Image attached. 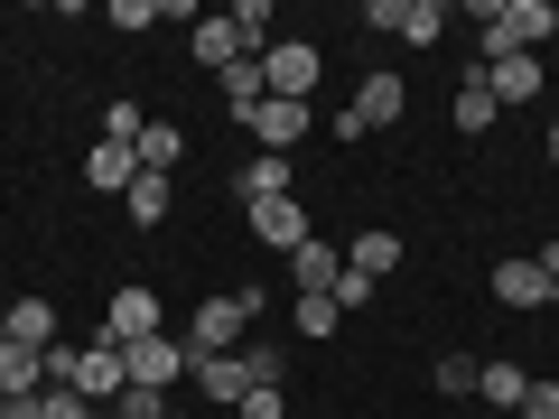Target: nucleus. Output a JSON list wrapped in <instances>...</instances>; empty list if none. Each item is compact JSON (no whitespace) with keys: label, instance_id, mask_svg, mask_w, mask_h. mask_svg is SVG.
<instances>
[{"label":"nucleus","instance_id":"f3484780","mask_svg":"<svg viewBox=\"0 0 559 419\" xmlns=\"http://www.w3.org/2000/svg\"><path fill=\"white\" fill-rule=\"evenodd\" d=\"M485 84H495V103H532L540 94V57H485Z\"/></svg>","mask_w":559,"mask_h":419},{"label":"nucleus","instance_id":"4468645a","mask_svg":"<svg viewBox=\"0 0 559 419\" xmlns=\"http://www.w3.org/2000/svg\"><path fill=\"white\" fill-rule=\"evenodd\" d=\"M131 178H140V149H112V140H94L84 187H103V196H131Z\"/></svg>","mask_w":559,"mask_h":419},{"label":"nucleus","instance_id":"393cba45","mask_svg":"<svg viewBox=\"0 0 559 419\" xmlns=\"http://www.w3.org/2000/svg\"><path fill=\"white\" fill-rule=\"evenodd\" d=\"M131 224H168V178H150V168L131 178Z\"/></svg>","mask_w":559,"mask_h":419},{"label":"nucleus","instance_id":"5701e85b","mask_svg":"<svg viewBox=\"0 0 559 419\" xmlns=\"http://www.w3.org/2000/svg\"><path fill=\"white\" fill-rule=\"evenodd\" d=\"M140 131H150L140 103H103V140H112V149H140Z\"/></svg>","mask_w":559,"mask_h":419},{"label":"nucleus","instance_id":"58836bf2","mask_svg":"<svg viewBox=\"0 0 559 419\" xmlns=\"http://www.w3.org/2000/svg\"><path fill=\"white\" fill-rule=\"evenodd\" d=\"M289 419H299V410H289Z\"/></svg>","mask_w":559,"mask_h":419},{"label":"nucleus","instance_id":"b1692460","mask_svg":"<svg viewBox=\"0 0 559 419\" xmlns=\"http://www.w3.org/2000/svg\"><path fill=\"white\" fill-rule=\"evenodd\" d=\"M261 94H271V84H261V57H242V65H224V103H234V112H252Z\"/></svg>","mask_w":559,"mask_h":419},{"label":"nucleus","instance_id":"9d476101","mask_svg":"<svg viewBox=\"0 0 559 419\" xmlns=\"http://www.w3.org/2000/svg\"><path fill=\"white\" fill-rule=\"evenodd\" d=\"M0 336H10V345H28V355L66 345V336H57V308H47V299H10V308H0Z\"/></svg>","mask_w":559,"mask_h":419},{"label":"nucleus","instance_id":"7c9ffc66","mask_svg":"<svg viewBox=\"0 0 559 419\" xmlns=\"http://www.w3.org/2000/svg\"><path fill=\"white\" fill-rule=\"evenodd\" d=\"M38 419H94V400H84V392H66V382H57V392H38Z\"/></svg>","mask_w":559,"mask_h":419},{"label":"nucleus","instance_id":"473e14b6","mask_svg":"<svg viewBox=\"0 0 559 419\" xmlns=\"http://www.w3.org/2000/svg\"><path fill=\"white\" fill-rule=\"evenodd\" d=\"M439 392H476V363H466V355H439Z\"/></svg>","mask_w":559,"mask_h":419},{"label":"nucleus","instance_id":"dca6fc26","mask_svg":"<svg viewBox=\"0 0 559 419\" xmlns=\"http://www.w3.org/2000/svg\"><path fill=\"white\" fill-rule=\"evenodd\" d=\"M345 271L392 279V271H401V234H382V224H373V234H355V242H345Z\"/></svg>","mask_w":559,"mask_h":419},{"label":"nucleus","instance_id":"39448f33","mask_svg":"<svg viewBox=\"0 0 559 419\" xmlns=\"http://www.w3.org/2000/svg\"><path fill=\"white\" fill-rule=\"evenodd\" d=\"M66 392H84V400H94V410H112V400L121 392H131V363H121V345H75V382H66Z\"/></svg>","mask_w":559,"mask_h":419},{"label":"nucleus","instance_id":"f03ea898","mask_svg":"<svg viewBox=\"0 0 559 419\" xmlns=\"http://www.w3.org/2000/svg\"><path fill=\"white\" fill-rule=\"evenodd\" d=\"M550 0H485V57H540Z\"/></svg>","mask_w":559,"mask_h":419},{"label":"nucleus","instance_id":"0eeeda50","mask_svg":"<svg viewBox=\"0 0 559 419\" xmlns=\"http://www.w3.org/2000/svg\"><path fill=\"white\" fill-rule=\"evenodd\" d=\"M121 363H131V392H159L168 400V382L187 373V345L178 336H140V345H121Z\"/></svg>","mask_w":559,"mask_h":419},{"label":"nucleus","instance_id":"2eb2a0df","mask_svg":"<svg viewBox=\"0 0 559 419\" xmlns=\"http://www.w3.org/2000/svg\"><path fill=\"white\" fill-rule=\"evenodd\" d=\"M495 112H503V103H495V84H485V65H466V84H457V131L485 140V131H495Z\"/></svg>","mask_w":559,"mask_h":419},{"label":"nucleus","instance_id":"f257e3e1","mask_svg":"<svg viewBox=\"0 0 559 419\" xmlns=\"http://www.w3.org/2000/svg\"><path fill=\"white\" fill-rule=\"evenodd\" d=\"M252 318H261V289H224V299H205L197 318H187V336H178V345H187V363H205V355H234Z\"/></svg>","mask_w":559,"mask_h":419},{"label":"nucleus","instance_id":"a211bd4d","mask_svg":"<svg viewBox=\"0 0 559 419\" xmlns=\"http://www.w3.org/2000/svg\"><path fill=\"white\" fill-rule=\"evenodd\" d=\"M234 196H242V205H271V196H289V159H271V149H261V159H242Z\"/></svg>","mask_w":559,"mask_h":419},{"label":"nucleus","instance_id":"9b49d317","mask_svg":"<svg viewBox=\"0 0 559 419\" xmlns=\"http://www.w3.org/2000/svg\"><path fill=\"white\" fill-rule=\"evenodd\" d=\"M495 299H503V308H550V271H540L532 252L495 261Z\"/></svg>","mask_w":559,"mask_h":419},{"label":"nucleus","instance_id":"72a5a7b5","mask_svg":"<svg viewBox=\"0 0 559 419\" xmlns=\"http://www.w3.org/2000/svg\"><path fill=\"white\" fill-rule=\"evenodd\" d=\"M522 419H559V382H532L522 392Z\"/></svg>","mask_w":559,"mask_h":419},{"label":"nucleus","instance_id":"ddd939ff","mask_svg":"<svg viewBox=\"0 0 559 419\" xmlns=\"http://www.w3.org/2000/svg\"><path fill=\"white\" fill-rule=\"evenodd\" d=\"M38 392H47V355L0 336V400H38Z\"/></svg>","mask_w":559,"mask_h":419},{"label":"nucleus","instance_id":"c756f323","mask_svg":"<svg viewBox=\"0 0 559 419\" xmlns=\"http://www.w3.org/2000/svg\"><path fill=\"white\" fill-rule=\"evenodd\" d=\"M373 289H382V279H364V271H336V289H326V299H336L345 318H355V308H373Z\"/></svg>","mask_w":559,"mask_h":419},{"label":"nucleus","instance_id":"c85d7f7f","mask_svg":"<svg viewBox=\"0 0 559 419\" xmlns=\"http://www.w3.org/2000/svg\"><path fill=\"white\" fill-rule=\"evenodd\" d=\"M234 410H242V419H289V392H280V382H252Z\"/></svg>","mask_w":559,"mask_h":419},{"label":"nucleus","instance_id":"2f4dec72","mask_svg":"<svg viewBox=\"0 0 559 419\" xmlns=\"http://www.w3.org/2000/svg\"><path fill=\"white\" fill-rule=\"evenodd\" d=\"M401 20H411V0H364V28H382V38H401Z\"/></svg>","mask_w":559,"mask_h":419},{"label":"nucleus","instance_id":"f704fd0d","mask_svg":"<svg viewBox=\"0 0 559 419\" xmlns=\"http://www.w3.org/2000/svg\"><path fill=\"white\" fill-rule=\"evenodd\" d=\"M532 261H540V271H550V308H559V242H540Z\"/></svg>","mask_w":559,"mask_h":419},{"label":"nucleus","instance_id":"aec40b11","mask_svg":"<svg viewBox=\"0 0 559 419\" xmlns=\"http://www.w3.org/2000/svg\"><path fill=\"white\" fill-rule=\"evenodd\" d=\"M178 159H187V131H178V121H150V131H140V168H150V178H168Z\"/></svg>","mask_w":559,"mask_h":419},{"label":"nucleus","instance_id":"a878e982","mask_svg":"<svg viewBox=\"0 0 559 419\" xmlns=\"http://www.w3.org/2000/svg\"><path fill=\"white\" fill-rule=\"evenodd\" d=\"M439 28H448V0H411V20H401V38H411V47H439Z\"/></svg>","mask_w":559,"mask_h":419},{"label":"nucleus","instance_id":"1a4fd4ad","mask_svg":"<svg viewBox=\"0 0 559 419\" xmlns=\"http://www.w3.org/2000/svg\"><path fill=\"white\" fill-rule=\"evenodd\" d=\"M242 215H252V242H261V252H299V242H308V205H299V196L242 205Z\"/></svg>","mask_w":559,"mask_h":419},{"label":"nucleus","instance_id":"20e7f679","mask_svg":"<svg viewBox=\"0 0 559 419\" xmlns=\"http://www.w3.org/2000/svg\"><path fill=\"white\" fill-rule=\"evenodd\" d=\"M401 112H411V84H401V75H364V84H355V103H345V121H336V131H345V140H355V131H392Z\"/></svg>","mask_w":559,"mask_h":419},{"label":"nucleus","instance_id":"7ed1b4c3","mask_svg":"<svg viewBox=\"0 0 559 419\" xmlns=\"http://www.w3.org/2000/svg\"><path fill=\"white\" fill-rule=\"evenodd\" d=\"M318 75H326V57L308 38H271V47H261V84H271L280 103H308V94H318Z\"/></svg>","mask_w":559,"mask_h":419},{"label":"nucleus","instance_id":"423d86ee","mask_svg":"<svg viewBox=\"0 0 559 419\" xmlns=\"http://www.w3.org/2000/svg\"><path fill=\"white\" fill-rule=\"evenodd\" d=\"M140 336H168V326H159V289H150V279L112 289V308H103V345H140Z\"/></svg>","mask_w":559,"mask_h":419},{"label":"nucleus","instance_id":"412c9836","mask_svg":"<svg viewBox=\"0 0 559 419\" xmlns=\"http://www.w3.org/2000/svg\"><path fill=\"white\" fill-rule=\"evenodd\" d=\"M242 57H252V47L234 38V20H205L197 28V65H215V75H224V65H242Z\"/></svg>","mask_w":559,"mask_h":419},{"label":"nucleus","instance_id":"4c0bfd02","mask_svg":"<svg viewBox=\"0 0 559 419\" xmlns=\"http://www.w3.org/2000/svg\"><path fill=\"white\" fill-rule=\"evenodd\" d=\"M159 419H178V410H159Z\"/></svg>","mask_w":559,"mask_h":419},{"label":"nucleus","instance_id":"bb28decb","mask_svg":"<svg viewBox=\"0 0 559 419\" xmlns=\"http://www.w3.org/2000/svg\"><path fill=\"white\" fill-rule=\"evenodd\" d=\"M289 326H299V336H336L345 308H336V299H299V308H289Z\"/></svg>","mask_w":559,"mask_h":419},{"label":"nucleus","instance_id":"4be33fe9","mask_svg":"<svg viewBox=\"0 0 559 419\" xmlns=\"http://www.w3.org/2000/svg\"><path fill=\"white\" fill-rule=\"evenodd\" d=\"M476 392H485V400H503V410H522L532 373H522V363H476Z\"/></svg>","mask_w":559,"mask_h":419},{"label":"nucleus","instance_id":"6ab92c4d","mask_svg":"<svg viewBox=\"0 0 559 419\" xmlns=\"http://www.w3.org/2000/svg\"><path fill=\"white\" fill-rule=\"evenodd\" d=\"M187 373H197V392H205V400H242V392H252L242 355H205V363H187Z\"/></svg>","mask_w":559,"mask_h":419},{"label":"nucleus","instance_id":"f8f14e48","mask_svg":"<svg viewBox=\"0 0 559 419\" xmlns=\"http://www.w3.org/2000/svg\"><path fill=\"white\" fill-rule=\"evenodd\" d=\"M336 271H345V252H336V242H318V234L289 252V279H299V299H326V289H336Z\"/></svg>","mask_w":559,"mask_h":419},{"label":"nucleus","instance_id":"e433bc0d","mask_svg":"<svg viewBox=\"0 0 559 419\" xmlns=\"http://www.w3.org/2000/svg\"><path fill=\"white\" fill-rule=\"evenodd\" d=\"M550 159H559V121H550Z\"/></svg>","mask_w":559,"mask_h":419},{"label":"nucleus","instance_id":"cd10ccee","mask_svg":"<svg viewBox=\"0 0 559 419\" xmlns=\"http://www.w3.org/2000/svg\"><path fill=\"white\" fill-rule=\"evenodd\" d=\"M234 355H242V373H252V382H289V363H280V345H252V336H242Z\"/></svg>","mask_w":559,"mask_h":419},{"label":"nucleus","instance_id":"c9c22d12","mask_svg":"<svg viewBox=\"0 0 559 419\" xmlns=\"http://www.w3.org/2000/svg\"><path fill=\"white\" fill-rule=\"evenodd\" d=\"M550 38H559V0H550Z\"/></svg>","mask_w":559,"mask_h":419},{"label":"nucleus","instance_id":"6e6552de","mask_svg":"<svg viewBox=\"0 0 559 419\" xmlns=\"http://www.w3.org/2000/svg\"><path fill=\"white\" fill-rule=\"evenodd\" d=\"M242 121H252V140L271 149V159H289V149L308 140V103H280V94H261V103H252Z\"/></svg>","mask_w":559,"mask_h":419}]
</instances>
